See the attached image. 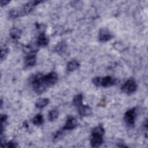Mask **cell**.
<instances>
[{
  "label": "cell",
  "instance_id": "obj_1",
  "mask_svg": "<svg viewBox=\"0 0 148 148\" xmlns=\"http://www.w3.org/2000/svg\"><path fill=\"white\" fill-rule=\"evenodd\" d=\"M57 73L51 72L46 75L36 73L32 75L29 79V82L34 91L38 94H41L46 90L54 86L58 81Z\"/></svg>",
  "mask_w": 148,
  "mask_h": 148
},
{
  "label": "cell",
  "instance_id": "obj_13",
  "mask_svg": "<svg viewBox=\"0 0 148 148\" xmlns=\"http://www.w3.org/2000/svg\"><path fill=\"white\" fill-rule=\"evenodd\" d=\"M22 31L16 27L12 28L9 32V35L10 38L13 40H18L21 35Z\"/></svg>",
  "mask_w": 148,
  "mask_h": 148
},
{
  "label": "cell",
  "instance_id": "obj_2",
  "mask_svg": "<svg viewBox=\"0 0 148 148\" xmlns=\"http://www.w3.org/2000/svg\"><path fill=\"white\" fill-rule=\"evenodd\" d=\"M105 134V129L102 125L94 127L91 133L90 145L92 147H98L103 143V136Z\"/></svg>",
  "mask_w": 148,
  "mask_h": 148
},
{
  "label": "cell",
  "instance_id": "obj_12",
  "mask_svg": "<svg viewBox=\"0 0 148 148\" xmlns=\"http://www.w3.org/2000/svg\"><path fill=\"white\" fill-rule=\"evenodd\" d=\"M80 66L79 62L76 60H72L69 61L66 65V71L68 72H72L76 70Z\"/></svg>",
  "mask_w": 148,
  "mask_h": 148
},
{
  "label": "cell",
  "instance_id": "obj_10",
  "mask_svg": "<svg viewBox=\"0 0 148 148\" xmlns=\"http://www.w3.org/2000/svg\"><path fill=\"white\" fill-rule=\"evenodd\" d=\"M49 42L48 37L46 35L45 32H41L38 36L36 40V45L39 47H45Z\"/></svg>",
  "mask_w": 148,
  "mask_h": 148
},
{
  "label": "cell",
  "instance_id": "obj_23",
  "mask_svg": "<svg viewBox=\"0 0 148 148\" xmlns=\"http://www.w3.org/2000/svg\"><path fill=\"white\" fill-rule=\"evenodd\" d=\"M7 119H8V116L6 114H1V124H5Z\"/></svg>",
  "mask_w": 148,
  "mask_h": 148
},
{
  "label": "cell",
  "instance_id": "obj_25",
  "mask_svg": "<svg viewBox=\"0 0 148 148\" xmlns=\"http://www.w3.org/2000/svg\"><path fill=\"white\" fill-rule=\"evenodd\" d=\"M2 104H3V101H2V99H1V107H2Z\"/></svg>",
  "mask_w": 148,
  "mask_h": 148
},
{
  "label": "cell",
  "instance_id": "obj_9",
  "mask_svg": "<svg viewBox=\"0 0 148 148\" xmlns=\"http://www.w3.org/2000/svg\"><path fill=\"white\" fill-rule=\"evenodd\" d=\"M77 125V123L76 119L72 116H69L67 117L65 124L62 129L64 131L72 130L76 128Z\"/></svg>",
  "mask_w": 148,
  "mask_h": 148
},
{
  "label": "cell",
  "instance_id": "obj_19",
  "mask_svg": "<svg viewBox=\"0 0 148 148\" xmlns=\"http://www.w3.org/2000/svg\"><path fill=\"white\" fill-rule=\"evenodd\" d=\"M9 17L10 18L12 19H15L17 17H20V14H19V12L18 9H12L9 12Z\"/></svg>",
  "mask_w": 148,
  "mask_h": 148
},
{
  "label": "cell",
  "instance_id": "obj_20",
  "mask_svg": "<svg viewBox=\"0 0 148 148\" xmlns=\"http://www.w3.org/2000/svg\"><path fill=\"white\" fill-rule=\"evenodd\" d=\"M64 130L62 129H61L58 131H57L56 134L54 135V136H53V140L54 142H57L58 140H59L62 137V135H63V132H64Z\"/></svg>",
  "mask_w": 148,
  "mask_h": 148
},
{
  "label": "cell",
  "instance_id": "obj_4",
  "mask_svg": "<svg viewBox=\"0 0 148 148\" xmlns=\"http://www.w3.org/2000/svg\"><path fill=\"white\" fill-rule=\"evenodd\" d=\"M42 2L43 1H31L26 2L21 8L18 9L20 17L28 14L32 11L36 5H38L40 3H42Z\"/></svg>",
  "mask_w": 148,
  "mask_h": 148
},
{
  "label": "cell",
  "instance_id": "obj_8",
  "mask_svg": "<svg viewBox=\"0 0 148 148\" xmlns=\"http://www.w3.org/2000/svg\"><path fill=\"white\" fill-rule=\"evenodd\" d=\"M36 62V50H32L26 56L24 60V64L27 67H31Z\"/></svg>",
  "mask_w": 148,
  "mask_h": 148
},
{
  "label": "cell",
  "instance_id": "obj_6",
  "mask_svg": "<svg viewBox=\"0 0 148 148\" xmlns=\"http://www.w3.org/2000/svg\"><path fill=\"white\" fill-rule=\"evenodd\" d=\"M136 117V111L135 108L128 110L124 114V120L127 125L129 127H133L135 123Z\"/></svg>",
  "mask_w": 148,
  "mask_h": 148
},
{
  "label": "cell",
  "instance_id": "obj_16",
  "mask_svg": "<svg viewBox=\"0 0 148 148\" xmlns=\"http://www.w3.org/2000/svg\"><path fill=\"white\" fill-rule=\"evenodd\" d=\"M83 97L82 94H78L76 95L73 99V105L76 108H78L83 104Z\"/></svg>",
  "mask_w": 148,
  "mask_h": 148
},
{
  "label": "cell",
  "instance_id": "obj_3",
  "mask_svg": "<svg viewBox=\"0 0 148 148\" xmlns=\"http://www.w3.org/2000/svg\"><path fill=\"white\" fill-rule=\"evenodd\" d=\"M92 82L97 87H109L116 84V79L110 76H107L103 77L97 76L92 78Z\"/></svg>",
  "mask_w": 148,
  "mask_h": 148
},
{
  "label": "cell",
  "instance_id": "obj_14",
  "mask_svg": "<svg viewBox=\"0 0 148 148\" xmlns=\"http://www.w3.org/2000/svg\"><path fill=\"white\" fill-rule=\"evenodd\" d=\"M49 99L46 98H42L39 99L35 103L36 108L38 109H42L46 106L49 103Z\"/></svg>",
  "mask_w": 148,
  "mask_h": 148
},
{
  "label": "cell",
  "instance_id": "obj_17",
  "mask_svg": "<svg viewBox=\"0 0 148 148\" xmlns=\"http://www.w3.org/2000/svg\"><path fill=\"white\" fill-rule=\"evenodd\" d=\"M44 119L42 114H37L32 119V123L35 125L39 126L43 123Z\"/></svg>",
  "mask_w": 148,
  "mask_h": 148
},
{
  "label": "cell",
  "instance_id": "obj_22",
  "mask_svg": "<svg viewBox=\"0 0 148 148\" xmlns=\"http://www.w3.org/2000/svg\"><path fill=\"white\" fill-rule=\"evenodd\" d=\"M5 147H11V148H14V147H17V145L16 142H13V141H10L8 143H5V145H4Z\"/></svg>",
  "mask_w": 148,
  "mask_h": 148
},
{
  "label": "cell",
  "instance_id": "obj_24",
  "mask_svg": "<svg viewBox=\"0 0 148 148\" xmlns=\"http://www.w3.org/2000/svg\"><path fill=\"white\" fill-rule=\"evenodd\" d=\"M9 1H6V0H2L1 1V6L2 7V6H5V5H6L8 3H9Z\"/></svg>",
  "mask_w": 148,
  "mask_h": 148
},
{
  "label": "cell",
  "instance_id": "obj_18",
  "mask_svg": "<svg viewBox=\"0 0 148 148\" xmlns=\"http://www.w3.org/2000/svg\"><path fill=\"white\" fill-rule=\"evenodd\" d=\"M58 117V112L56 109H53L49 111L48 114V119L50 121L56 120Z\"/></svg>",
  "mask_w": 148,
  "mask_h": 148
},
{
  "label": "cell",
  "instance_id": "obj_11",
  "mask_svg": "<svg viewBox=\"0 0 148 148\" xmlns=\"http://www.w3.org/2000/svg\"><path fill=\"white\" fill-rule=\"evenodd\" d=\"M77 108L78 113L81 116H88L92 114V110L91 108L87 105H82L79 106Z\"/></svg>",
  "mask_w": 148,
  "mask_h": 148
},
{
  "label": "cell",
  "instance_id": "obj_15",
  "mask_svg": "<svg viewBox=\"0 0 148 148\" xmlns=\"http://www.w3.org/2000/svg\"><path fill=\"white\" fill-rule=\"evenodd\" d=\"M66 49V44L65 42L62 41L58 43L56 46L54 47V51L59 54H61L62 53L64 52Z\"/></svg>",
  "mask_w": 148,
  "mask_h": 148
},
{
  "label": "cell",
  "instance_id": "obj_5",
  "mask_svg": "<svg viewBox=\"0 0 148 148\" xmlns=\"http://www.w3.org/2000/svg\"><path fill=\"white\" fill-rule=\"evenodd\" d=\"M137 87V84L135 79L130 78L122 85L121 89L124 93L130 95L136 91Z\"/></svg>",
  "mask_w": 148,
  "mask_h": 148
},
{
  "label": "cell",
  "instance_id": "obj_7",
  "mask_svg": "<svg viewBox=\"0 0 148 148\" xmlns=\"http://www.w3.org/2000/svg\"><path fill=\"white\" fill-rule=\"evenodd\" d=\"M113 36V35L108 28H101L99 31L98 39L101 42H108L111 40Z\"/></svg>",
  "mask_w": 148,
  "mask_h": 148
},
{
  "label": "cell",
  "instance_id": "obj_21",
  "mask_svg": "<svg viewBox=\"0 0 148 148\" xmlns=\"http://www.w3.org/2000/svg\"><path fill=\"white\" fill-rule=\"evenodd\" d=\"M8 53H9V49L8 48H6V47L1 48V61H3L6 58Z\"/></svg>",
  "mask_w": 148,
  "mask_h": 148
}]
</instances>
